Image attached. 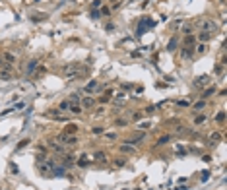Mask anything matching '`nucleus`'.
Instances as JSON below:
<instances>
[{
    "label": "nucleus",
    "instance_id": "50",
    "mask_svg": "<svg viewBox=\"0 0 227 190\" xmlns=\"http://www.w3.org/2000/svg\"><path fill=\"white\" fill-rule=\"evenodd\" d=\"M177 105H179V107H188V101H182V99H181V101H177Z\"/></svg>",
    "mask_w": 227,
    "mask_h": 190
},
{
    "label": "nucleus",
    "instance_id": "20",
    "mask_svg": "<svg viewBox=\"0 0 227 190\" xmlns=\"http://www.w3.org/2000/svg\"><path fill=\"white\" fill-rule=\"evenodd\" d=\"M218 142H221V134L219 132H212L210 134V144H218Z\"/></svg>",
    "mask_w": 227,
    "mask_h": 190
},
{
    "label": "nucleus",
    "instance_id": "14",
    "mask_svg": "<svg viewBox=\"0 0 227 190\" xmlns=\"http://www.w3.org/2000/svg\"><path fill=\"white\" fill-rule=\"evenodd\" d=\"M97 80H91V82H89L88 85H85V87H83V91H88V93H91V91H95V89H97Z\"/></svg>",
    "mask_w": 227,
    "mask_h": 190
},
{
    "label": "nucleus",
    "instance_id": "33",
    "mask_svg": "<svg viewBox=\"0 0 227 190\" xmlns=\"http://www.w3.org/2000/svg\"><path fill=\"white\" fill-rule=\"evenodd\" d=\"M124 99H126V95H124V93H119V97H115V99H113V103H115V105H119V103H122Z\"/></svg>",
    "mask_w": 227,
    "mask_h": 190
},
{
    "label": "nucleus",
    "instance_id": "35",
    "mask_svg": "<svg viewBox=\"0 0 227 190\" xmlns=\"http://www.w3.org/2000/svg\"><path fill=\"white\" fill-rule=\"evenodd\" d=\"M103 6V0H93L91 2V10H99Z\"/></svg>",
    "mask_w": 227,
    "mask_h": 190
},
{
    "label": "nucleus",
    "instance_id": "16",
    "mask_svg": "<svg viewBox=\"0 0 227 190\" xmlns=\"http://www.w3.org/2000/svg\"><path fill=\"white\" fill-rule=\"evenodd\" d=\"M74 161H76V157L72 155V153H66V155H64V167H70V165H74Z\"/></svg>",
    "mask_w": 227,
    "mask_h": 190
},
{
    "label": "nucleus",
    "instance_id": "8",
    "mask_svg": "<svg viewBox=\"0 0 227 190\" xmlns=\"http://www.w3.org/2000/svg\"><path fill=\"white\" fill-rule=\"evenodd\" d=\"M93 105H95L93 97H83V99H82V105H80V107H82V109H91Z\"/></svg>",
    "mask_w": 227,
    "mask_h": 190
},
{
    "label": "nucleus",
    "instance_id": "18",
    "mask_svg": "<svg viewBox=\"0 0 227 190\" xmlns=\"http://www.w3.org/2000/svg\"><path fill=\"white\" fill-rule=\"evenodd\" d=\"M167 51H169V52L177 51V37H171V39H169V43H167Z\"/></svg>",
    "mask_w": 227,
    "mask_h": 190
},
{
    "label": "nucleus",
    "instance_id": "28",
    "mask_svg": "<svg viewBox=\"0 0 227 190\" xmlns=\"http://www.w3.org/2000/svg\"><path fill=\"white\" fill-rule=\"evenodd\" d=\"M68 101H70V103H74V105H78V103L82 101V97H80V93H72Z\"/></svg>",
    "mask_w": 227,
    "mask_h": 190
},
{
    "label": "nucleus",
    "instance_id": "48",
    "mask_svg": "<svg viewBox=\"0 0 227 190\" xmlns=\"http://www.w3.org/2000/svg\"><path fill=\"white\" fill-rule=\"evenodd\" d=\"M115 124L116 126H126V120L124 118H119V120H115Z\"/></svg>",
    "mask_w": 227,
    "mask_h": 190
},
{
    "label": "nucleus",
    "instance_id": "6",
    "mask_svg": "<svg viewBox=\"0 0 227 190\" xmlns=\"http://www.w3.org/2000/svg\"><path fill=\"white\" fill-rule=\"evenodd\" d=\"M192 56H194V47H182V49H181V58L190 60Z\"/></svg>",
    "mask_w": 227,
    "mask_h": 190
},
{
    "label": "nucleus",
    "instance_id": "39",
    "mask_svg": "<svg viewBox=\"0 0 227 190\" xmlns=\"http://www.w3.org/2000/svg\"><path fill=\"white\" fill-rule=\"evenodd\" d=\"M43 19H47V14H35L33 16V22H43Z\"/></svg>",
    "mask_w": 227,
    "mask_h": 190
},
{
    "label": "nucleus",
    "instance_id": "24",
    "mask_svg": "<svg viewBox=\"0 0 227 190\" xmlns=\"http://www.w3.org/2000/svg\"><path fill=\"white\" fill-rule=\"evenodd\" d=\"M0 70H6V72H14V64H10V62H0Z\"/></svg>",
    "mask_w": 227,
    "mask_h": 190
},
{
    "label": "nucleus",
    "instance_id": "30",
    "mask_svg": "<svg viewBox=\"0 0 227 190\" xmlns=\"http://www.w3.org/2000/svg\"><path fill=\"white\" fill-rule=\"evenodd\" d=\"M88 163H89L88 155H82V159H78V165H80V167H88Z\"/></svg>",
    "mask_w": 227,
    "mask_h": 190
},
{
    "label": "nucleus",
    "instance_id": "42",
    "mask_svg": "<svg viewBox=\"0 0 227 190\" xmlns=\"http://www.w3.org/2000/svg\"><path fill=\"white\" fill-rule=\"evenodd\" d=\"M23 107H25V103H16V105H12V109H14V111H19Z\"/></svg>",
    "mask_w": 227,
    "mask_h": 190
},
{
    "label": "nucleus",
    "instance_id": "44",
    "mask_svg": "<svg viewBox=\"0 0 227 190\" xmlns=\"http://www.w3.org/2000/svg\"><path fill=\"white\" fill-rule=\"evenodd\" d=\"M10 169H12V175H19V173H18V165H16V163H12Z\"/></svg>",
    "mask_w": 227,
    "mask_h": 190
},
{
    "label": "nucleus",
    "instance_id": "15",
    "mask_svg": "<svg viewBox=\"0 0 227 190\" xmlns=\"http://www.w3.org/2000/svg\"><path fill=\"white\" fill-rule=\"evenodd\" d=\"M70 113H72V115H82L83 113V109L80 105H74V103H70V109H68Z\"/></svg>",
    "mask_w": 227,
    "mask_h": 190
},
{
    "label": "nucleus",
    "instance_id": "26",
    "mask_svg": "<svg viewBox=\"0 0 227 190\" xmlns=\"http://www.w3.org/2000/svg\"><path fill=\"white\" fill-rule=\"evenodd\" d=\"M51 146L52 149H55V151H58V153H64V146H60V144H56V142H51Z\"/></svg>",
    "mask_w": 227,
    "mask_h": 190
},
{
    "label": "nucleus",
    "instance_id": "38",
    "mask_svg": "<svg viewBox=\"0 0 227 190\" xmlns=\"http://www.w3.org/2000/svg\"><path fill=\"white\" fill-rule=\"evenodd\" d=\"M58 109H60V111H68V109H70V101H62L60 105H58Z\"/></svg>",
    "mask_w": 227,
    "mask_h": 190
},
{
    "label": "nucleus",
    "instance_id": "53",
    "mask_svg": "<svg viewBox=\"0 0 227 190\" xmlns=\"http://www.w3.org/2000/svg\"><path fill=\"white\" fill-rule=\"evenodd\" d=\"M186 190H188V188H186Z\"/></svg>",
    "mask_w": 227,
    "mask_h": 190
},
{
    "label": "nucleus",
    "instance_id": "3",
    "mask_svg": "<svg viewBox=\"0 0 227 190\" xmlns=\"http://www.w3.org/2000/svg\"><path fill=\"white\" fill-rule=\"evenodd\" d=\"M155 25V22H152V19H148V18H142L140 19V23H138V29H136V35H144V31H146V27H153Z\"/></svg>",
    "mask_w": 227,
    "mask_h": 190
},
{
    "label": "nucleus",
    "instance_id": "23",
    "mask_svg": "<svg viewBox=\"0 0 227 190\" xmlns=\"http://www.w3.org/2000/svg\"><path fill=\"white\" fill-rule=\"evenodd\" d=\"M95 161H97V163H107V153L97 151V153H95Z\"/></svg>",
    "mask_w": 227,
    "mask_h": 190
},
{
    "label": "nucleus",
    "instance_id": "34",
    "mask_svg": "<svg viewBox=\"0 0 227 190\" xmlns=\"http://www.w3.org/2000/svg\"><path fill=\"white\" fill-rule=\"evenodd\" d=\"M136 128L138 130H148V128H152V122H140Z\"/></svg>",
    "mask_w": 227,
    "mask_h": 190
},
{
    "label": "nucleus",
    "instance_id": "51",
    "mask_svg": "<svg viewBox=\"0 0 227 190\" xmlns=\"http://www.w3.org/2000/svg\"><path fill=\"white\" fill-rule=\"evenodd\" d=\"M153 111H155V107H153V105H152V107H148V109H146V113H148V115H152Z\"/></svg>",
    "mask_w": 227,
    "mask_h": 190
},
{
    "label": "nucleus",
    "instance_id": "1",
    "mask_svg": "<svg viewBox=\"0 0 227 190\" xmlns=\"http://www.w3.org/2000/svg\"><path fill=\"white\" fill-rule=\"evenodd\" d=\"M194 25L200 29V31H206V33H216L218 31V23L213 22V19H210V18H200V19H196L194 22Z\"/></svg>",
    "mask_w": 227,
    "mask_h": 190
},
{
    "label": "nucleus",
    "instance_id": "7",
    "mask_svg": "<svg viewBox=\"0 0 227 190\" xmlns=\"http://www.w3.org/2000/svg\"><path fill=\"white\" fill-rule=\"evenodd\" d=\"M37 169H39V175H47V173L51 171V165L43 159V163L41 161H37Z\"/></svg>",
    "mask_w": 227,
    "mask_h": 190
},
{
    "label": "nucleus",
    "instance_id": "19",
    "mask_svg": "<svg viewBox=\"0 0 227 190\" xmlns=\"http://www.w3.org/2000/svg\"><path fill=\"white\" fill-rule=\"evenodd\" d=\"M194 41H196V35L188 33V35L185 37V47H192V45H194Z\"/></svg>",
    "mask_w": 227,
    "mask_h": 190
},
{
    "label": "nucleus",
    "instance_id": "37",
    "mask_svg": "<svg viewBox=\"0 0 227 190\" xmlns=\"http://www.w3.org/2000/svg\"><path fill=\"white\" fill-rule=\"evenodd\" d=\"M27 144H29V138H23L22 142H19L18 146H16V149H22V148H25V146H27Z\"/></svg>",
    "mask_w": 227,
    "mask_h": 190
},
{
    "label": "nucleus",
    "instance_id": "47",
    "mask_svg": "<svg viewBox=\"0 0 227 190\" xmlns=\"http://www.w3.org/2000/svg\"><path fill=\"white\" fill-rule=\"evenodd\" d=\"M10 113H14V109H12V107H8V109H4V111L0 113V115H2V116H6V115H10Z\"/></svg>",
    "mask_w": 227,
    "mask_h": 190
},
{
    "label": "nucleus",
    "instance_id": "27",
    "mask_svg": "<svg viewBox=\"0 0 227 190\" xmlns=\"http://www.w3.org/2000/svg\"><path fill=\"white\" fill-rule=\"evenodd\" d=\"M213 120H216V122H219V124H221V122L225 120V111H219L218 115L213 116Z\"/></svg>",
    "mask_w": 227,
    "mask_h": 190
},
{
    "label": "nucleus",
    "instance_id": "43",
    "mask_svg": "<svg viewBox=\"0 0 227 190\" xmlns=\"http://www.w3.org/2000/svg\"><path fill=\"white\" fill-rule=\"evenodd\" d=\"M210 179V171H202V182H206Z\"/></svg>",
    "mask_w": 227,
    "mask_h": 190
},
{
    "label": "nucleus",
    "instance_id": "13",
    "mask_svg": "<svg viewBox=\"0 0 227 190\" xmlns=\"http://www.w3.org/2000/svg\"><path fill=\"white\" fill-rule=\"evenodd\" d=\"M208 82H210L208 76H200V78H196V80H194V85H196V87H198V85L202 87V85H206Z\"/></svg>",
    "mask_w": 227,
    "mask_h": 190
},
{
    "label": "nucleus",
    "instance_id": "4",
    "mask_svg": "<svg viewBox=\"0 0 227 190\" xmlns=\"http://www.w3.org/2000/svg\"><path fill=\"white\" fill-rule=\"evenodd\" d=\"M58 140H62V142H64L66 146H76V144L80 142L76 134H64V132H62V134L58 136Z\"/></svg>",
    "mask_w": 227,
    "mask_h": 190
},
{
    "label": "nucleus",
    "instance_id": "45",
    "mask_svg": "<svg viewBox=\"0 0 227 190\" xmlns=\"http://www.w3.org/2000/svg\"><path fill=\"white\" fill-rule=\"evenodd\" d=\"M223 64H225V62H221L219 66H216V70H213V72H216V74H221V72H223Z\"/></svg>",
    "mask_w": 227,
    "mask_h": 190
},
{
    "label": "nucleus",
    "instance_id": "41",
    "mask_svg": "<svg viewBox=\"0 0 227 190\" xmlns=\"http://www.w3.org/2000/svg\"><path fill=\"white\" fill-rule=\"evenodd\" d=\"M91 18L99 19V18H101V10H91Z\"/></svg>",
    "mask_w": 227,
    "mask_h": 190
},
{
    "label": "nucleus",
    "instance_id": "29",
    "mask_svg": "<svg viewBox=\"0 0 227 190\" xmlns=\"http://www.w3.org/2000/svg\"><path fill=\"white\" fill-rule=\"evenodd\" d=\"M103 134H105V140H109V142H115V140L119 138L115 132H103Z\"/></svg>",
    "mask_w": 227,
    "mask_h": 190
},
{
    "label": "nucleus",
    "instance_id": "25",
    "mask_svg": "<svg viewBox=\"0 0 227 190\" xmlns=\"http://www.w3.org/2000/svg\"><path fill=\"white\" fill-rule=\"evenodd\" d=\"M216 91H218V89H216V85H212V87H208V89L204 91V95H202V97L208 99V97H212V95H216Z\"/></svg>",
    "mask_w": 227,
    "mask_h": 190
},
{
    "label": "nucleus",
    "instance_id": "46",
    "mask_svg": "<svg viewBox=\"0 0 227 190\" xmlns=\"http://www.w3.org/2000/svg\"><path fill=\"white\" fill-rule=\"evenodd\" d=\"M124 163H126V159H115V165H116V167H122Z\"/></svg>",
    "mask_w": 227,
    "mask_h": 190
},
{
    "label": "nucleus",
    "instance_id": "40",
    "mask_svg": "<svg viewBox=\"0 0 227 190\" xmlns=\"http://www.w3.org/2000/svg\"><path fill=\"white\" fill-rule=\"evenodd\" d=\"M91 132H93V134H103V132H105V128H103V126H93Z\"/></svg>",
    "mask_w": 227,
    "mask_h": 190
},
{
    "label": "nucleus",
    "instance_id": "31",
    "mask_svg": "<svg viewBox=\"0 0 227 190\" xmlns=\"http://www.w3.org/2000/svg\"><path fill=\"white\" fill-rule=\"evenodd\" d=\"M167 142H171V136H161V138L157 140V146H165Z\"/></svg>",
    "mask_w": 227,
    "mask_h": 190
},
{
    "label": "nucleus",
    "instance_id": "32",
    "mask_svg": "<svg viewBox=\"0 0 227 190\" xmlns=\"http://www.w3.org/2000/svg\"><path fill=\"white\" fill-rule=\"evenodd\" d=\"M206 107V101H196L194 103V107H192V109H194V111H202V109H204Z\"/></svg>",
    "mask_w": 227,
    "mask_h": 190
},
{
    "label": "nucleus",
    "instance_id": "52",
    "mask_svg": "<svg viewBox=\"0 0 227 190\" xmlns=\"http://www.w3.org/2000/svg\"><path fill=\"white\" fill-rule=\"evenodd\" d=\"M219 2H225V0H219Z\"/></svg>",
    "mask_w": 227,
    "mask_h": 190
},
{
    "label": "nucleus",
    "instance_id": "12",
    "mask_svg": "<svg viewBox=\"0 0 227 190\" xmlns=\"http://www.w3.org/2000/svg\"><path fill=\"white\" fill-rule=\"evenodd\" d=\"M121 151H122V153H136V146H130V144H121Z\"/></svg>",
    "mask_w": 227,
    "mask_h": 190
},
{
    "label": "nucleus",
    "instance_id": "21",
    "mask_svg": "<svg viewBox=\"0 0 227 190\" xmlns=\"http://www.w3.org/2000/svg\"><path fill=\"white\" fill-rule=\"evenodd\" d=\"M208 51V43H200V45H196L194 52H198V54H204V52Z\"/></svg>",
    "mask_w": 227,
    "mask_h": 190
},
{
    "label": "nucleus",
    "instance_id": "5",
    "mask_svg": "<svg viewBox=\"0 0 227 190\" xmlns=\"http://www.w3.org/2000/svg\"><path fill=\"white\" fill-rule=\"evenodd\" d=\"M37 66H39V60H37V58L29 60V62H27V66H25V70H23V72H25V76H31L33 72L37 70Z\"/></svg>",
    "mask_w": 227,
    "mask_h": 190
},
{
    "label": "nucleus",
    "instance_id": "49",
    "mask_svg": "<svg viewBox=\"0 0 227 190\" xmlns=\"http://www.w3.org/2000/svg\"><path fill=\"white\" fill-rule=\"evenodd\" d=\"M177 151H179V155H186V149L181 148V146H177Z\"/></svg>",
    "mask_w": 227,
    "mask_h": 190
},
{
    "label": "nucleus",
    "instance_id": "10",
    "mask_svg": "<svg viewBox=\"0 0 227 190\" xmlns=\"http://www.w3.org/2000/svg\"><path fill=\"white\" fill-rule=\"evenodd\" d=\"M2 60H4V62H10V64H14V62H16V54H12V52L6 51V52H2Z\"/></svg>",
    "mask_w": 227,
    "mask_h": 190
},
{
    "label": "nucleus",
    "instance_id": "2",
    "mask_svg": "<svg viewBox=\"0 0 227 190\" xmlns=\"http://www.w3.org/2000/svg\"><path fill=\"white\" fill-rule=\"evenodd\" d=\"M62 72H64V76L68 80H74L76 76L82 72V66H80L78 62H74V64H64V66H62Z\"/></svg>",
    "mask_w": 227,
    "mask_h": 190
},
{
    "label": "nucleus",
    "instance_id": "36",
    "mask_svg": "<svg viewBox=\"0 0 227 190\" xmlns=\"http://www.w3.org/2000/svg\"><path fill=\"white\" fill-rule=\"evenodd\" d=\"M204 122H206V116L204 115H200V116H196V118H194V124L196 126H198V124H204Z\"/></svg>",
    "mask_w": 227,
    "mask_h": 190
},
{
    "label": "nucleus",
    "instance_id": "22",
    "mask_svg": "<svg viewBox=\"0 0 227 190\" xmlns=\"http://www.w3.org/2000/svg\"><path fill=\"white\" fill-rule=\"evenodd\" d=\"M0 80H2V82H10V80H12V72L0 70Z\"/></svg>",
    "mask_w": 227,
    "mask_h": 190
},
{
    "label": "nucleus",
    "instance_id": "9",
    "mask_svg": "<svg viewBox=\"0 0 227 190\" xmlns=\"http://www.w3.org/2000/svg\"><path fill=\"white\" fill-rule=\"evenodd\" d=\"M196 39H198L200 43H208L210 39H212V33H206V31H200L198 35H196Z\"/></svg>",
    "mask_w": 227,
    "mask_h": 190
},
{
    "label": "nucleus",
    "instance_id": "17",
    "mask_svg": "<svg viewBox=\"0 0 227 190\" xmlns=\"http://www.w3.org/2000/svg\"><path fill=\"white\" fill-rule=\"evenodd\" d=\"M78 128H80L78 124H66L64 134H76V132H78Z\"/></svg>",
    "mask_w": 227,
    "mask_h": 190
},
{
    "label": "nucleus",
    "instance_id": "11",
    "mask_svg": "<svg viewBox=\"0 0 227 190\" xmlns=\"http://www.w3.org/2000/svg\"><path fill=\"white\" fill-rule=\"evenodd\" d=\"M51 171H52V176H66V169L64 167H56L55 165Z\"/></svg>",
    "mask_w": 227,
    "mask_h": 190
}]
</instances>
